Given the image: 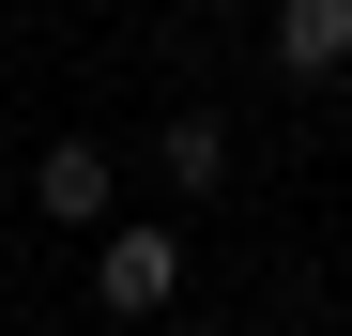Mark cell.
I'll return each mask as SVG.
<instances>
[{
  "label": "cell",
  "instance_id": "obj_2",
  "mask_svg": "<svg viewBox=\"0 0 352 336\" xmlns=\"http://www.w3.org/2000/svg\"><path fill=\"white\" fill-rule=\"evenodd\" d=\"M107 199H123L107 138H46V168H31V214H62V230H107Z\"/></svg>",
  "mask_w": 352,
  "mask_h": 336
},
{
  "label": "cell",
  "instance_id": "obj_3",
  "mask_svg": "<svg viewBox=\"0 0 352 336\" xmlns=\"http://www.w3.org/2000/svg\"><path fill=\"white\" fill-rule=\"evenodd\" d=\"M276 77H291V92L352 77V0H276Z\"/></svg>",
  "mask_w": 352,
  "mask_h": 336
},
{
  "label": "cell",
  "instance_id": "obj_5",
  "mask_svg": "<svg viewBox=\"0 0 352 336\" xmlns=\"http://www.w3.org/2000/svg\"><path fill=\"white\" fill-rule=\"evenodd\" d=\"M0 31H16V16H0Z\"/></svg>",
  "mask_w": 352,
  "mask_h": 336
},
{
  "label": "cell",
  "instance_id": "obj_4",
  "mask_svg": "<svg viewBox=\"0 0 352 336\" xmlns=\"http://www.w3.org/2000/svg\"><path fill=\"white\" fill-rule=\"evenodd\" d=\"M153 168H168L184 199H214V184H230V123H214V107H168V123H153Z\"/></svg>",
  "mask_w": 352,
  "mask_h": 336
},
{
  "label": "cell",
  "instance_id": "obj_1",
  "mask_svg": "<svg viewBox=\"0 0 352 336\" xmlns=\"http://www.w3.org/2000/svg\"><path fill=\"white\" fill-rule=\"evenodd\" d=\"M92 306L107 321H168L184 306V230H107L92 245Z\"/></svg>",
  "mask_w": 352,
  "mask_h": 336
}]
</instances>
